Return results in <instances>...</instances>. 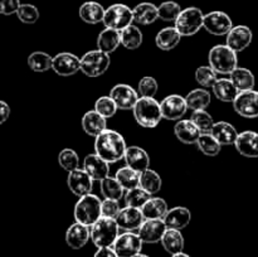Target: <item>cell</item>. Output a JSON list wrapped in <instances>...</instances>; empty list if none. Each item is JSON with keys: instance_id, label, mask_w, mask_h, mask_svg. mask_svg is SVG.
<instances>
[{"instance_id": "cell-49", "label": "cell", "mask_w": 258, "mask_h": 257, "mask_svg": "<svg viewBox=\"0 0 258 257\" xmlns=\"http://www.w3.org/2000/svg\"><path fill=\"white\" fill-rule=\"evenodd\" d=\"M139 93L141 97H155L158 93V81L150 76L143 77L139 82Z\"/></svg>"}, {"instance_id": "cell-13", "label": "cell", "mask_w": 258, "mask_h": 257, "mask_svg": "<svg viewBox=\"0 0 258 257\" xmlns=\"http://www.w3.org/2000/svg\"><path fill=\"white\" fill-rule=\"evenodd\" d=\"M110 97L115 101L118 110H134L136 102L139 101V92L131 86L120 83L113 86L110 92Z\"/></svg>"}, {"instance_id": "cell-43", "label": "cell", "mask_w": 258, "mask_h": 257, "mask_svg": "<svg viewBox=\"0 0 258 257\" xmlns=\"http://www.w3.org/2000/svg\"><path fill=\"white\" fill-rule=\"evenodd\" d=\"M218 73L211 67V66H201L196 71V80L202 87L204 88H213L216 82L218 81L217 77Z\"/></svg>"}, {"instance_id": "cell-22", "label": "cell", "mask_w": 258, "mask_h": 257, "mask_svg": "<svg viewBox=\"0 0 258 257\" xmlns=\"http://www.w3.org/2000/svg\"><path fill=\"white\" fill-rule=\"evenodd\" d=\"M191 213L186 207H174L166 212L165 217L163 218L166 228L170 229H180L185 228L190 223Z\"/></svg>"}, {"instance_id": "cell-39", "label": "cell", "mask_w": 258, "mask_h": 257, "mask_svg": "<svg viewBox=\"0 0 258 257\" xmlns=\"http://www.w3.org/2000/svg\"><path fill=\"white\" fill-rule=\"evenodd\" d=\"M53 57L45 52H33L28 57V66L34 72H47L52 70Z\"/></svg>"}, {"instance_id": "cell-17", "label": "cell", "mask_w": 258, "mask_h": 257, "mask_svg": "<svg viewBox=\"0 0 258 257\" xmlns=\"http://www.w3.org/2000/svg\"><path fill=\"white\" fill-rule=\"evenodd\" d=\"M166 229L163 219H145L138 234L144 243H158L161 242Z\"/></svg>"}, {"instance_id": "cell-44", "label": "cell", "mask_w": 258, "mask_h": 257, "mask_svg": "<svg viewBox=\"0 0 258 257\" xmlns=\"http://www.w3.org/2000/svg\"><path fill=\"white\" fill-rule=\"evenodd\" d=\"M58 163H59L60 168L70 173V171L78 169V166H80V158H78V154L73 149L66 148L58 155Z\"/></svg>"}, {"instance_id": "cell-40", "label": "cell", "mask_w": 258, "mask_h": 257, "mask_svg": "<svg viewBox=\"0 0 258 257\" xmlns=\"http://www.w3.org/2000/svg\"><path fill=\"white\" fill-rule=\"evenodd\" d=\"M123 190L125 189L121 186V184L118 183L116 178H112V176L108 175L101 180V193L105 197V199L120 201L123 197Z\"/></svg>"}, {"instance_id": "cell-16", "label": "cell", "mask_w": 258, "mask_h": 257, "mask_svg": "<svg viewBox=\"0 0 258 257\" xmlns=\"http://www.w3.org/2000/svg\"><path fill=\"white\" fill-rule=\"evenodd\" d=\"M67 185L70 190L78 198L83 196L91 194L93 186V180L90 175L85 171V169H76L70 171L67 178Z\"/></svg>"}, {"instance_id": "cell-37", "label": "cell", "mask_w": 258, "mask_h": 257, "mask_svg": "<svg viewBox=\"0 0 258 257\" xmlns=\"http://www.w3.org/2000/svg\"><path fill=\"white\" fill-rule=\"evenodd\" d=\"M140 175L141 173L126 165L116 171L115 178L117 179V181L125 190H130V189L136 188V186H140Z\"/></svg>"}, {"instance_id": "cell-50", "label": "cell", "mask_w": 258, "mask_h": 257, "mask_svg": "<svg viewBox=\"0 0 258 257\" xmlns=\"http://www.w3.org/2000/svg\"><path fill=\"white\" fill-rule=\"evenodd\" d=\"M121 208L118 201L115 199H103L101 203V213L102 217H108V218H116L120 213Z\"/></svg>"}, {"instance_id": "cell-52", "label": "cell", "mask_w": 258, "mask_h": 257, "mask_svg": "<svg viewBox=\"0 0 258 257\" xmlns=\"http://www.w3.org/2000/svg\"><path fill=\"white\" fill-rule=\"evenodd\" d=\"M10 115V107L7 102L4 101H0V125L4 123L5 121L9 118Z\"/></svg>"}, {"instance_id": "cell-15", "label": "cell", "mask_w": 258, "mask_h": 257, "mask_svg": "<svg viewBox=\"0 0 258 257\" xmlns=\"http://www.w3.org/2000/svg\"><path fill=\"white\" fill-rule=\"evenodd\" d=\"M115 219L118 228L123 229L125 232H134L136 229L138 231L140 229L141 224L145 221V217L140 208L126 206L125 208H121L120 213Z\"/></svg>"}, {"instance_id": "cell-1", "label": "cell", "mask_w": 258, "mask_h": 257, "mask_svg": "<svg viewBox=\"0 0 258 257\" xmlns=\"http://www.w3.org/2000/svg\"><path fill=\"white\" fill-rule=\"evenodd\" d=\"M126 149L127 146L123 136L110 128H106L95 140V153L108 164L116 163L125 158Z\"/></svg>"}, {"instance_id": "cell-27", "label": "cell", "mask_w": 258, "mask_h": 257, "mask_svg": "<svg viewBox=\"0 0 258 257\" xmlns=\"http://www.w3.org/2000/svg\"><path fill=\"white\" fill-rule=\"evenodd\" d=\"M106 9L97 2H86L80 7V18L87 24H98L103 22Z\"/></svg>"}, {"instance_id": "cell-24", "label": "cell", "mask_w": 258, "mask_h": 257, "mask_svg": "<svg viewBox=\"0 0 258 257\" xmlns=\"http://www.w3.org/2000/svg\"><path fill=\"white\" fill-rule=\"evenodd\" d=\"M82 128L87 135L97 138L107 128V118L95 110L87 111L82 117Z\"/></svg>"}, {"instance_id": "cell-36", "label": "cell", "mask_w": 258, "mask_h": 257, "mask_svg": "<svg viewBox=\"0 0 258 257\" xmlns=\"http://www.w3.org/2000/svg\"><path fill=\"white\" fill-rule=\"evenodd\" d=\"M120 39L121 44H122L126 49H138V48H140V45L143 44V32H141L139 27L131 24L128 25L127 28H125L123 30H121Z\"/></svg>"}, {"instance_id": "cell-8", "label": "cell", "mask_w": 258, "mask_h": 257, "mask_svg": "<svg viewBox=\"0 0 258 257\" xmlns=\"http://www.w3.org/2000/svg\"><path fill=\"white\" fill-rule=\"evenodd\" d=\"M133 9H130L127 5L118 3V4H112L106 9L102 23L105 24L106 28L121 32L125 28H127L128 25L133 24Z\"/></svg>"}, {"instance_id": "cell-46", "label": "cell", "mask_w": 258, "mask_h": 257, "mask_svg": "<svg viewBox=\"0 0 258 257\" xmlns=\"http://www.w3.org/2000/svg\"><path fill=\"white\" fill-rule=\"evenodd\" d=\"M181 10L180 5L175 2H164L158 7L159 18L164 22H175Z\"/></svg>"}, {"instance_id": "cell-55", "label": "cell", "mask_w": 258, "mask_h": 257, "mask_svg": "<svg viewBox=\"0 0 258 257\" xmlns=\"http://www.w3.org/2000/svg\"><path fill=\"white\" fill-rule=\"evenodd\" d=\"M134 257H149L148 254H144V253H139V254H136V256H134Z\"/></svg>"}, {"instance_id": "cell-48", "label": "cell", "mask_w": 258, "mask_h": 257, "mask_svg": "<svg viewBox=\"0 0 258 257\" xmlns=\"http://www.w3.org/2000/svg\"><path fill=\"white\" fill-rule=\"evenodd\" d=\"M18 19L24 24H34L38 22L40 14L39 10L35 5L32 4H22L17 12Z\"/></svg>"}, {"instance_id": "cell-6", "label": "cell", "mask_w": 258, "mask_h": 257, "mask_svg": "<svg viewBox=\"0 0 258 257\" xmlns=\"http://www.w3.org/2000/svg\"><path fill=\"white\" fill-rule=\"evenodd\" d=\"M110 54L100 49L90 50L81 58V72L91 78L100 77L110 68Z\"/></svg>"}, {"instance_id": "cell-34", "label": "cell", "mask_w": 258, "mask_h": 257, "mask_svg": "<svg viewBox=\"0 0 258 257\" xmlns=\"http://www.w3.org/2000/svg\"><path fill=\"white\" fill-rule=\"evenodd\" d=\"M161 244L168 253H179V252H183L184 249V237L178 229L168 228L161 238Z\"/></svg>"}, {"instance_id": "cell-51", "label": "cell", "mask_w": 258, "mask_h": 257, "mask_svg": "<svg viewBox=\"0 0 258 257\" xmlns=\"http://www.w3.org/2000/svg\"><path fill=\"white\" fill-rule=\"evenodd\" d=\"M20 0H0V14L12 15L17 14L20 8Z\"/></svg>"}, {"instance_id": "cell-20", "label": "cell", "mask_w": 258, "mask_h": 257, "mask_svg": "<svg viewBox=\"0 0 258 257\" xmlns=\"http://www.w3.org/2000/svg\"><path fill=\"white\" fill-rule=\"evenodd\" d=\"M83 169H85L86 173L92 178V180H98L101 181L102 179H105L106 176H108L110 173V168H108V163L106 160H103L101 156H98L97 154H88L87 156L83 160Z\"/></svg>"}, {"instance_id": "cell-11", "label": "cell", "mask_w": 258, "mask_h": 257, "mask_svg": "<svg viewBox=\"0 0 258 257\" xmlns=\"http://www.w3.org/2000/svg\"><path fill=\"white\" fill-rule=\"evenodd\" d=\"M203 28L213 35H227L233 28V22L228 14L216 10L204 14Z\"/></svg>"}, {"instance_id": "cell-10", "label": "cell", "mask_w": 258, "mask_h": 257, "mask_svg": "<svg viewBox=\"0 0 258 257\" xmlns=\"http://www.w3.org/2000/svg\"><path fill=\"white\" fill-rule=\"evenodd\" d=\"M143 243L144 242L141 241L139 234L134 232H125L122 234H118L112 248L115 249L118 257H134L141 253Z\"/></svg>"}, {"instance_id": "cell-9", "label": "cell", "mask_w": 258, "mask_h": 257, "mask_svg": "<svg viewBox=\"0 0 258 257\" xmlns=\"http://www.w3.org/2000/svg\"><path fill=\"white\" fill-rule=\"evenodd\" d=\"M233 108L239 116L246 118L258 117V91H242L233 101Z\"/></svg>"}, {"instance_id": "cell-53", "label": "cell", "mask_w": 258, "mask_h": 257, "mask_svg": "<svg viewBox=\"0 0 258 257\" xmlns=\"http://www.w3.org/2000/svg\"><path fill=\"white\" fill-rule=\"evenodd\" d=\"M93 257H118V256L112 247H103V248H98Z\"/></svg>"}, {"instance_id": "cell-38", "label": "cell", "mask_w": 258, "mask_h": 257, "mask_svg": "<svg viewBox=\"0 0 258 257\" xmlns=\"http://www.w3.org/2000/svg\"><path fill=\"white\" fill-rule=\"evenodd\" d=\"M163 181H161L160 175L156 173L153 169H148V170L143 171L140 175V186L145 191H148L150 196L158 193L161 189Z\"/></svg>"}, {"instance_id": "cell-32", "label": "cell", "mask_w": 258, "mask_h": 257, "mask_svg": "<svg viewBox=\"0 0 258 257\" xmlns=\"http://www.w3.org/2000/svg\"><path fill=\"white\" fill-rule=\"evenodd\" d=\"M120 44V32H117V30L106 28V29H103L102 32L98 34L97 48L100 50H102V52L107 53V54L115 52Z\"/></svg>"}, {"instance_id": "cell-4", "label": "cell", "mask_w": 258, "mask_h": 257, "mask_svg": "<svg viewBox=\"0 0 258 257\" xmlns=\"http://www.w3.org/2000/svg\"><path fill=\"white\" fill-rule=\"evenodd\" d=\"M101 203L97 196L95 194H87L78 199L75 206V219L78 223L91 227L102 217L101 213Z\"/></svg>"}, {"instance_id": "cell-25", "label": "cell", "mask_w": 258, "mask_h": 257, "mask_svg": "<svg viewBox=\"0 0 258 257\" xmlns=\"http://www.w3.org/2000/svg\"><path fill=\"white\" fill-rule=\"evenodd\" d=\"M211 134L222 146L234 145L237 138H238V133H237L236 127L232 123L226 122V121L214 122Z\"/></svg>"}, {"instance_id": "cell-28", "label": "cell", "mask_w": 258, "mask_h": 257, "mask_svg": "<svg viewBox=\"0 0 258 257\" xmlns=\"http://www.w3.org/2000/svg\"><path fill=\"white\" fill-rule=\"evenodd\" d=\"M134 22L140 25H150L159 19L158 7L153 3H140L133 9Z\"/></svg>"}, {"instance_id": "cell-7", "label": "cell", "mask_w": 258, "mask_h": 257, "mask_svg": "<svg viewBox=\"0 0 258 257\" xmlns=\"http://www.w3.org/2000/svg\"><path fill=\"white\" fill-rule=\"evenodd\" d=\"M204 14L199 8L190 7L181 10L180 15L175 20V28L181 37H190L197 34L203 28Z\"/></svg>"}, {"instance_id": "cell-54", "label": "cell", "mask_w": 258, "mask_h": 257, "mask_svg": "<svg viewBox=\"0 0 258 257\" xmlns=\"http://www.w3.org/2000/svg\"><path fill=\"white\" fill-rule=\"evenodd\" d=\"M171 257H190L189 254L184 253V252H179V253H175V254H171Z\"/></svg>"}, {"instance_id": "cell-33", "label": "cell", "mask_w": 258, "mask_h": 257, "mask_svg": "<svg viewBox=\"0 0 258 257\" xmlns=\"http://www.w3.org/2000/svg\"><path fill=\"white\" fill-rule=\"evenodd\" d=\"M229 76H231L229 80L233 82V85L236 86L237 90H238L239 92H242V91L253 90L254 85H256L254 75L251 71L247 70V68L237 67Z\"/></svg>"}, {"instance_id": "cell-21", "label": "cell", "mask_w": 258, "mask_h": 257, "mask_svg": "<svg viewBox=\"0 0 258 257\" xmlns=\"http://www.w3.org/2000/svg\"><path fill=\"white\" fill-rule=\"evenodd\" d=\"M91 238V227L82 223H73L66 232V242L73 249H80L87 244Z\"/></svg>"}, {"instance_id": "cell-45", "label": "cell", "mask_w": 258, "mask_h": 257, "mask_svg": "<svg viewBox=\"0 0 258 257\" xmlns=\"http://www.w3.org/2000/svg\"><path fill=\"white\" fill-rule=\"evenodd\" d=\"M190 120L193 121L194 125L199 128V131H201L202 134H211L212 128H213L214 126L213 117H212L211 113L207 112L206 110L193 111Z\"/></svg>"}, {"instance_id": "cell-3", "label": "cell", "mask_w": 258, "mask_h": 257, "mask_svg": "<svg viewBox=\"0 0 258 257\" xmlns=\"http://www.w3.org/2000/svg\"><path fill=\"white\" fill-rule=\"evenodd\" d=\"M209 66L221 75H231L238 67L237 53L227 44H217L209 50Z\"/></svg>"}, {"instance_id": "cell-23", "label": "cell", "mask_w": 258, "mask_h": 257, "mask_svg": "<svg viewBox=\"0 0 258 257\" xmlns=\"http://www.w3.org/2000/svg\"><path fill=\"white\" fill-rule=\"evenodd\" d=\"M234 146L237 151L246 158H258V134L254 131L238 134Z\"/></svg>"}, {"instance_id": "cell-29", "label": "cell", "mask_w": 258, "mask_h": 257, "mask_svg": "<svg viewBox=\"0 0 258 257\" xmlns=\"http://www.w3.org/2000/svg\"><path fill=\"white\" fill-rule=\"evenodd\" d=\"M181 34L175 27H168L161 29L155 37V44L161 50H171L180 43Z\"/></svg>"}, {"instance_id": "cell-19", "label": "cell", "mask_w": 258, "mask_h": 257, "mask_svg": "<svg viewBox=\"0 0 258 257\" xmlns=\"http://www.w3.org/2000/svg\"><path fill=\"white\" fill-rule=\"evenodd\" d=\"M123 159L128 168L134 169L139 173H143L150 168V156L146 153L145 149L140 148V146H127Z\"/></svg>"}, {"instance_id": "cell-26", "label": "cell", "mask_w": 258, "mask_h": 257, "mask_svg": "<svg viewBox=\"0 0 258 257\" xmlns=\"http://www.w3.org/2000/svg\"><path fill=\"white\" fill-rule=\"evenodd\" d=\"M176 139L183 144H197L202 133L191 120H179L174 127Z\"/></svg>"}, {"instance_id": "cell-47", "label": "cell", "mask_w": 258, "mask_h": 257, "mask_svg": "<svg viewBox=\"0 0 258 257\" xmlns=\"http://www.w3.org/2000/svg\"><path fill=\"white\" fill-rule=\"evenodd\" d=\"M117 106H116L115 101L110 97V96H101L97 101L95 102V111H97L100 115H102L105 118H110L115 116L116 111H117Z\"/></svg>"}, {"instance_id": "cell-12", "label": "cell", "mask_w": 258, "mask_h": 257, "mask_svg": "<svg viewBox=\"0 0 258 257\" xmlns=\"http://www.w3.org/2000/svg\"><path fill=\"white\" fill-rule=\"evenodd\" d=\"M163 118L170 121H179L188 111L185 97L180 95L166 96L160 103Z\"/></svg>"}, {"instance_id": "cell-35", "label": "cell", "mask_w": 258, "mask_h": 257, "mask_svg": "<svg viewBox=\"0 0 258 257\" xmlns=\"http://www.w3.org/2000/svg\"><path fill=\"white\" fill-rule=\"evenodd\" d=\"M211 93L204 88H196L185 96L186 105L191 111L206 110L211 105Z\"/></svg>"}, {"instance_id": "cell-18", "label": "cell", "mask_w": 258, "mask_h": 257, "mask_svg": "<svg viewBox=\"0 0 258 257\" xmlns=\"http://www.w3.org/2000/svg\"><path fill=\"white\" fill-rule=\"evenodd\" d=\"M252 38H253V34H252L251 28L247 25H236L227 34L226 44L234 52L238 53L248 48V45L252 43Z\"/></svg>"}, {"instance_id": "cell-31", "label": "cell", "mask_w": 258, "mask_h": 257, "mask_svg": "<svg viewBox=\"0 0 258 257\" xmlns=\"http://www.w3.org/2000/svg\"><path fill=\"white\" fill-rule=\"evenodd\" d=\"M213 93L222 102H233L239 91L229 78H218L213 86Z\"/></svg>"}, {"instance_id": "cell-14", "label": "cell", "mask_w": 258, "mask_h": 257, "mask_svg": "<svg viewBox=\"0 0 258 257\" xmlns=\"http://www.w3.org/2000/svg\"><path fill=\"white\" fill-rule=\"evenodd\" d=\"M52 70L62 77H70L81 71V58L70 52L58 53L53 57Z\"/></svg>"}, {"instance_id": "cell-5", "label": "cell", "mask_w": 258, "mask_h": 257, "mask_svg": "<svg viewBox=\"0 0 258 257\" xmlns=\"http://www.w3.org/2000/svg\"><path fill=\"white\" fill-rule=\"evenodd\" d=\"M118 226L115 218L101 217L91 226V239L97 248L112 247L118 237Z\"/></svg>"}, {"instance_id": "cell-30", "label": "cell", "mask_w": 258, "mask_h": 257, "mask_svg": "<svg viewBox=\"0 0 258 257\" xmlns=\"http://www.w3.org/2000/svg\"><path fill=\"white\" fill-rule=\"evenodd\" d=\"M168 211L169 208L165 199L159 197H151L141 208L145 219H163Z\"/></svg>"}, {"instance_id": "cell-42", "label": "cell", "mask_w": 258, "mask_h": 257, "mask_svg": "<svg viewBox=\"0 0 258 257\" xmlns=\"http://www.w3.org/2000/svg\"><path fill=\"white\" fill-rule=\"evenodd\" d=\"M151 198L150 194L148 191L144 190L141 186H136V188L126 190L125 194V203L128 207H135V208H143L144 204Z\"/></svg>"}, {"instance_id": "cell-2", "label": "cell", "mask_w": 258, "mask_h": 257, "mask_svg": "<svg viewBox=\"0 0 258 257\" xmlns=\"http://www.w3.org/2000/svg\"><path fill=\"white\" fill-rule=\"evenodd\" d=\"M136 122L146 128H153L163 118L160 103L154 97H140L133 110Z\"/></svg>"}, {"instance_id": "cell-41", "label": "cell", "mask_w": 258, "mask_h": 257, "mask_svg": "<svg viewBox=\"0 0 258 257\" xmlns=\"http://www.w3.org/2000/svg\"><path fill=\"white\" fill-rule=\"evenodd\" d=\"M199 150L207 156H216L221 153L222 145L213 138L212 134H202L197 141Z\"/></svg>"}]
</instances>
